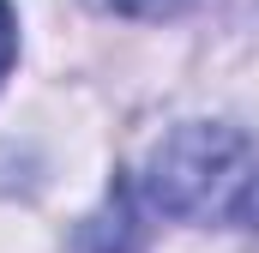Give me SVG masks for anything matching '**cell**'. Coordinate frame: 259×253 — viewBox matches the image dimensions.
<instances>
[{
  "label": "cell",
  "mask_w": 259,
  "mask_h": 253,
  "mask_svg": "<svg viewBox=\"0 0 259 253\" xmlns=\"http://www.w3.org/2000/svg\"><path fill=\"white\" fill-rule=\"evenodd\" d=\"M145 199L181 223L259 229V145L217 121L175 126L145 163Z\"/></svg>",
  "instance_id": "6da1fadb"
},
{
  "label": "cell",
  "mask_w": 259,
  "mask_h": 253,
  "mask_svg": "<svg viewBox=\"0 0 259 253\" xmlns=\"http://www.w3.org/2000/svg\"><path fill=\"white\" fill-rule=\"evenodd\" d=\"M145 247V223H139V199L133 187H115L109 205L91 217L84 229V253H139Z\"/></svg>",
  "instance_id": "7a4b0ae2"
},
{
  "label": "cell",
  "mask_w": 259,
  "mask_h": 253,
  "mask_svg": "<svg viewBox=\"0 0 259 253\" xmlns=\"http://www.w3.org/2000/svg\"><path fill=\"white\" fill-rule=\"evenodd\" d=\"M12 49H18V30H12V6L0 0V78H6V66H12Z\"/></svg>",
  "instance_id": "277c9868"
},
{
  "label": "cell",
  "mask_w": 259,
  "mask_h": 253,
  "mask_svg": "<svg viewBox=\"0 0 259 253\" xmlns=\"http://www.w3.org/2000/svg\"><path fill=\"white\" fill-rule=\"evenodd\" d=\"M97 12H115V18H169L181 12L187 0H91Z\"/></svg>",
  "instance_id": "3957f363"
}]
</instances>
